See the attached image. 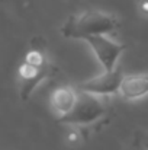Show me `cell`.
<instances>
[{
  "mask_svg": "<svg viewBox=\"0 0 148 150\" xmlns=\"http://www.w3.org/2000/svg\"><path fill=\"white\" fill-rule=\"evenodd\" d=\"M119 19L107 12L92 9L67 18L61 26V35L71 40H87L95 35H109L118 31Z\"/></svg>",
  "mask_w": 148,
  "mask_h": 150,
  "instance_id": "1",
  "label": "cell"
},
{
  "mask_svg": "<svg viewBox=\"0 0 148 150\" xmlns=\"http://www.w3.org/2000/svg\"><path fill=\"white\" fill-rule=\"evenodd\" d=\"M107 114L109 108L102 100V96L79 91V98L73 109L67 115L58 118L57 122L77 128H89L92 125L100 124Z\"/></svg>",
  "mask_w": 148,
  "mask_h": 150,
  "instance_id": "2",
  "label": "cell"
},
{
  "mask_svg": "<svg viewBox=\"0 0 148 150\" xmlns=\"http://www.w3.org/2000/svg\"><path fill=\"white\" fill-rule=\"evenodd\" d=\"M55 73V67L51 64V61L42 64H32L28 61H23L19 64L18 69V82H19V96L22 100H28L35 89L48 77Z\"/></svg>",
  "mask_w": 148,
  "mask_h": 150,
  "instance_id": "3",
  "label": "cell"
},
{
  "mask_svg": "<svg viewBox=\"0 0 148 150\" xmlns=\"http://www.w3.org/2000/svg\"><path fill=\"white\" fill-rule=\"evenodd\" d=\"M122 79H123V71H122L121 67L116 66L112 70H103L97 76L79 83L77 89L105 98V96H110V95L119 93V88H121Z\"/></svg>",
  "mask_w": 148,
  "mask_h": 150,
  "instance_id": "4",
  "label": "cell"
},
{
  "mask_svg": "<svg viewBox=\"0 0 148 150\" xmlns=\"http://www.w3.org/2000/svg\"><path fill=\"white\" fill-rule=\"evenodd\" d=\"M89 47L92 48L95 57L97 58L99 64L103 67V70H112L118 66V60L122 55V52L126 50L125 44L116 42L110 40L107 35H95L84 40Z\"/></svg>",
  "mask_w": 148,
  "mask_h": 150,
  "instance_id": "5",
  "label": "cell"
},
{
  "mask_svg": "<svg viewBox=\"0 0 148 150\" xmlns=\"http://www.w3.org/2000/svg\"><path fill=\"white\" fill-rule=\"evenodd\" d=\"M79 98V89L77 86H58L57 89H54V92L49 96V106L52 114L58 118L67 115L73 106L76 105V100Z\"/></svg>",
  "mask_w": 148,
  "mask_h": 150,
  "instance_id": "6",
  "label": "cell"
},
{
  "mask_svg": "<svg viewBox=\"0 0 148 150\" xmlns=\"http://www.w3.org/2000/svg\"><path fill=\"white\" fill-rule=\"evenodd\" d=\"M119 95L126 100H138L148 95V71L123 74Z\"/></svg>",
  "mask_w": 148,
  "mask_h": 150,
  "instance_id": "7",
  "label": "cell"
},
{
  "mask_svg": "<svg viewBox=\"0 0 148 150\" xmlns=\"http://www.w3.org/2000/svg\"><path fill=\"white\" fill-rule=\"evenodd\" d=\"M135 143L142 150H148V130H140L135 133Z\"/></svg>",
  "mask_w": 148,
  "mask_h": 150,
  "instance_id": "8",
  "label": "cell"
},
{
  "mask_svg": "<svg viewBox=\"0 0 148 150\" xmlns=\"http://www.w3.org/2000/svg\"><path fill=\"white\" fill-rule=\"evenodd\" d=\"M140 9H141V12L148 15V0H140Z\"/></svg>",
  "mask_w": 148,
  "mask_h": 150,
  "instance_id": "9",
  "label": "cell"
},
{
  "mask_svg": "<svg viewBox=\"0 0 148 150\" xmlns=\"http://www.w3.org/2000/svg\"><path fill=\"white\" fill-rule=\"evenodd\" d=\"M138 1H140V0H138Z\"/></svg>",
  "mask_w": 148,
  "mask_h": 150,
  "instance_id": "10",
  "label": "cell"
}]
</instances>
